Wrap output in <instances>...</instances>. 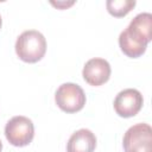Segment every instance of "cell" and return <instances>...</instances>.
Segmentation results:
<instances>
[{
	"mask_svg": "<svg viewBox=\"0 0 152 152\" xmlns=\"http://www.w3.org/2000/svg\"><path fill=\"white\" fill-rule=\"evenodd\" d=\"M152 39V14L139 13L135 15L129 25L119 36V45L121 51L131 57H140Z\"/></svg>",
	"mask_w": 152,
	"mask_h": 152,
	"instance_id": "1",
	"label": "cell"
},
{
	"mask_svg": "<svg viewBox=\"0 0 152 152\" xmlns=\"http://www.w3.org/2000/svg\"><path fill=\"white\" fill-rule=\"evenodd\" d=\"M15 52L18 57L26 63H36L40 61L46 52L45 37L36 31H24L15 42Z\"/></svg>",
	"mask_w": 152,
	"mask_h": 152,
	"instance_id": "2",
	"label": "cell"
},
{
	"mask_svg": "<svg viewBox=\"0 0 152 152\" xmlns=\"http://www.w3.org/2000/svg\"><path fill=\"white\" fill-rule=\"evenodd\" d=\"M57 106L66 113H76L86 104V94L83 89L75 83H63L55 94Z\"/></svg>",
	"mask_w": 152,
	"mask_h": 152,
	"instance_id": "3",
	"label": "cell"
},
{
	"mask_svg": "<svg viewBox=\"0 0 152 152\" xmlns=\"http://www.w3.org/2000/svg\"><path fill=\"white\" fill-rule=\"evenodd\" d=\"M5 135L10 144L17 147H23L32 141L34 135V126L26 116H13L6 124Z\"/></svg>",
	"mask_w": 152,
	"mask_h": 152,
	"instance_id": "4",
	"label": "cell"
},
{
	"mask_svg": "<svg viewBox=\"0 0 152 152\" xmlns=\"http://www.w3.org/2000/svg\"><path fill=\"white\" fill-rule=\"evenodd\" d=\"M125 152H152V128L148 124H137L124 135Z\"/></svg>",
	"mask_w": 152,
	"mask_h": 152,
	"instance_id": "5",
	"label": "cell"
},
{
	"mask_svg": "<svg viewBox=\"0 0 152 152\" xmlns=\"http://www.w3.org/2000/svg\"><path fill=\"white\" fill-rule=\"evenodd\" d=\"M142 95L139 90L127 88L121 90L114 100V109L119 116L131 118L139 113L142 107Z\"/></svg>",
	"mask_w": 152,
	"mask_h": 152,
	"instance_id": "6",
	"label": "cell"
},
{
	"mask_svg": "<svg viewBox=\"0 0 152 152\" xmlns=\"http://www.w3.org/2000/svg\"><path fill=\"white\" fill-rule=\"evenodd\" d=\"M110 71V65L106 59L91 58L84 64L82 75L88 84L99 87L109 80Z\"/></svg>",
	"mask_w": 152,
	"mask_h": 152,
	"instance_id": "7",
	"label": "cell"
},
{
	"mask_svg": "<svg viewBox=\"0 0 152 152\" xmlns=\"http://www.w3.org/2000/svg\"><path fill=\"white\" fill-rule=\"evenodd\" d=\"M96 147L95 134L87 128H81L71 134L66 145V152H94Z\"/></svg>",
	"mask_w": 152,
	"mask_h": 152,
	"instance_id": "8",
	"label": "cell"
},
{
	"mask_svg": "<svg viewBox=\"0 0 152 152\" xmlns=\"http://www.w3.org/2000/svg\"><path fill=\"white\" fill-rule=\"evenodd\" d=\"M106 6L109 14L116 18H121L133 10V7L135 6V1L134 0H108L106 2Z\"/></svg>",
	"mask_w": 152,
	"mask_h": 152,
	"instance_id": "9",
	"label": "cell"
},
{
	"mask_svg": "<svg viewBox=\"0 0 152 152\" xmlns=\"http://www.w3.org/2000/svg\"><path fill=\"white\" fill-rule=\"evenodd\" d=\"M53 6H56V7H58V8H64V7H68V6H71V5H74V1H71V2H51Z\"/></svg>",
	"mask_w": 152,
	"mask_h": 152,
	"instance_id": "10",
	"label": "cell"
},
{
	"mask_svg": "<svg viewBox=\"0 0 152 152\" xmlns=\"http://www.w3.org/2000/svg\"><path fill=\"white\" fill-rule=\"evenodd\" d=\"M1 150H2V142H1V140H0V152H1Z\"/></svg>",
	"mask_w": 152,
	"mask_h": 152,
	"instance_id": "11",
	"label": "cell"
},
{
	"mask_svg": "<svg viewBox=\"0 0 152 152\" xmlns=\"http://www.w3.org/2000/svg\"><path fill=\"white\" fill-rule=\"evenodd\" d=\"M1 24H2V20H1V17H0V27H1Z\"/></svg>",
	"mask_w": 152,
	"mask_h": 152,
	"instance_id": "12",
	"label": "cell"
}]
</instances>
